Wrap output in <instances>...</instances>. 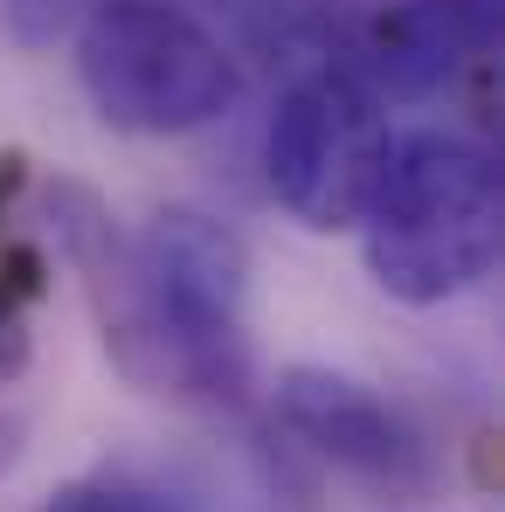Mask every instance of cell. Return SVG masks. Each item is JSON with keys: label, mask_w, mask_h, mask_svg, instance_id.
<instances>
[{"label": "cell", "mask_w": 505, "mask_h": 512, "mask_svg": "<svg viewBox=\"0 0 505 512\" xmlns=\"http://www.w3.org/2000/svg\"><path fill=\"white\" fill-rule=\"evenodd\" d=\"M56 236L84 270L111 360L173 402L250 395V250L229 222L201 208H160L146 229L118 236L84 187H56Z\"/></svg>", "instance_id": "6da1fadb"}, {"label": "cell", "mask_w": 505, "mask_h": 512, "mask_svg": "<svg viewBox=\"0 0 505 512\" xmlns=\"http://www.w3.org/2000/svg\"><path fill=\"white\" fill-rule=\"evenodd\" d=\"M367 270L402 305H450L499 270L505 187L485 146L457 132H395L367 208H360Z\"/></svg>", "instance_id": "7a4b0ae2"}, {"label": "cell", "mask_w": 505, "mask_h": 512, "mask_svg": "<svg viewBox=\"0 0 505 512\" xmlns=\"http://www.w3.org/2000/svg\"><path fill=\"white\" fill-rule=\"evenodd\" d=\"M77 84L104 125L180 139L243 97V70L180 0H90L77 21Z\"/></svg>", "instance_id": "3957f363"}, {"label": "cell", "mask_w": 505, "mask_h": 512, "mask_svg": "<svg viewBox=\"0 0 505 512\" xmlns=\"http://www.w3.org/2000/svg\"><path fill=\"white\" fill-rule=\"evenodd\" d=\"M388 139H395V125H388L381 90L353 63H319L277 97V111L263 125L270 194L319 236L360 229V208H367Z\"/></svg>", "instance_id": "277c9868"}, {"label": "cell", "mask_w": 505, "mask_h": 512, "mask_svg": "<svg viewBox=\"0 0 505 512\" xmlns=\"http://www.w3.org/2000/svg\"><path fill=\"white\" fill-rule=\"evenodd\" d=\"M277 423L319 464H333L339 478H353L381 499H416L436 478L429 443L409 429V416L333 367H291L277 381Z\"/></svg>", "instance_id": "5b68a950"}, {"label": "cell", "mask_w": 505, "mask_h": 512, "mask_svg": "<svg viewBox=\"0 0 505 512\" xmlns=\"http://www.w3.org/2000/svg\"><path fill=\"white\" fill-rule=\"evenodd\" d=\"M499 35L492 0H395L360 35V77L381 97H436Z\"/></svg>", "instance_id": "8992f818"}, {"label": "cell", "mask_w": 505, "mask_h": 512, "mask_svg": "<svg viewBox=\"0 0 505 512\" xmlns=\"http://www.w3.org/2000/svg\"><path fill=\"white\" fill-rule=\"evenodd\" d=\"M42 277H49V263L35 250H0V381H14L21 374V360H28V305L42 298Z\"/></svg>", "instance_id": "52a82bcc"}, {"label": "cell", "mask_w": 505, "mask_h": 512, "mask_svg": "<svg viewBox=\"0 0 505 512\" xmlns=\"http://www.w3.org/2000/svg\"><path fill=\"white\" fill-rule=\"evenodd\" d=\"M35 512H173L167 499L139 492V485H111V478H84V485H63L56 499H42Z\"/></svg>", "instance_id": "ba28073f"}, {"label": "cell", "mask_w": 505, "mask_h": 512, "mask_svg": "<svg viewBox=\"0 0 505 512\" xmlns=\"http://www.w3.org/2000/svg\"><path fill=\"white\" fill-rule=\"evenodd\" d=\"M21 443H28V416L21 409H0V471H14Z\"/></svg>", "instance_id": "9c48e42d"}, {"label": "cell", "mask_w": 505, "mask_h": 512, "mask_svg": "<svg viewBox=\"0 0 505 512\" xmlns=\"http://www.w3.org/2000/svg\"><path fill=\"white\" fill-rule=\"evenodd\" d=\"M21 7H42V14H49V28H56V21H63V7H70V0H7V14H21Z\"/></svg>", "instance_id": "30bf717a"}]
</instances>
